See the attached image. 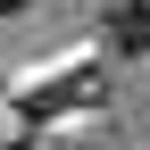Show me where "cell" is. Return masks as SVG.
<instances>
[{
	"mask_svg": "<svg viewBox=\"0 0 150 150\" xmlns=\"http://www.w3.org/2000/svg\"><path fill=\"white\" fill-rule=\"evenodd\" d=\"M108 42H117L125 59H142L150 50V0H117V8H108Z\"/></svg>",
	"mask_w": 150,
	"mask_h": 150,
	"instance_id": "obj_1",
	"label": "cell"
},
{
	"mask_svg": "<svg viewBox=\"0 0 150 150\" xmlns=\"http://www.w3.org/2000/svg\"><path fill=\"white\" fill-rule=\"evenodd\" d=\"M8 8H25V0H0V17H8Z\"/></svg>",
	"mask_w": 150,
	"mask_h": 150,
	"instance_id": "obj_2",
	"label": "cell"
}]
</instances>
